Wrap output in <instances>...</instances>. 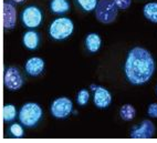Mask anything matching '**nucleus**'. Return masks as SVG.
<instances>
[{
  "label": "nucleus",
  "mask_w": 157,
  "mask_h": 143,
  "mask_svg": "<svg viewBox=\"0 0 157 143\" xmlns=\"http://www.w3.org/2000/svg\"><path fill=\"white\" fill-rule=\"evenodd\" d=\"M94 104L98 109H105L112 102V95L109 90L103 87H96L94 90V98H93Z\"/></svg>",
  "instance_id": "obj_11"
},
{
  "label": "nucleus",
  "mask_w": 157,
  "mask_h": 143,
  "mask_svg": "<svg viewBox=\"0 0 157 143\" xmlns=\"http://www.w3.org/2000/svg\"><path fill=\"white\" fill-rule=\"evenodd\" d=\"M9 1H11V2H13L14 5H21V3L25 2V0H9Z\"/></svg>",
  "instance_id": "obj_23"
},
{
  "label": "nucleus",
  "mask_w": 157,
  "mask_h": 143,
  "mask_svg": "<svg viewBox=\"0 0 157 143\" xmlns=\"http://www.w3.org/2000/svg\"><path fill=\"white\" fill-rule=\"evenodd\" d=\"M155 133V125L149 120H144L140 125L134 126L131 131V137L133 139H149Z\"/></svg>",
  "instance_id": "obj_9"
},
{
  "label": "nucleus",
  "mask_w": 157,
  "mask_h": 143,
  "mask_svg": "<svg viewBox=\"0 0 157 143\" xmlns=\"http://www.w3.org/2000/svg\"><path fill=\"white\" fill-rule=\"evenodd\" d=\"M144 16L151 22H157V2H149L144 6Z\"/></svg>",
  "instance_id": "obj_15"
},
{
  "label": "nucleus",
  "mask_w": 157,
  "mask_h": 143,
  "mask_svg": "<svg viewBox=\"0 0 157 143\" xmlns=\"http://www.w3.org/2000/svg\"><path fill=\"white\" fill-rule=\"evenodd\" d=\"M7 133H8V137H13V139H20V137H23L25 131H23V128L21 126V124L12 123L8 126V129H7Z\"/></svg>",
  "instance_id": "obj_18"
},
{
  "label": "nucleus",
  "mask_w": 157,
  "mask_h": 143,
  "mask_svg": "<svg viewBox=\"0 0 157 143\" xmlns=\"http://www.w3.org/2000/svg\"><path fill=\"white\" fill-rule=\"evenodd\" d=\"M44 60L39 57H32L27 60L25 65V70L30 77H38L44 70Z\"/></svg>",
  "instance_id": "obj_10"
},
{
  "label": "nucleus",
  "mask_w": 157,
  "mask_h": 143,
  "mask_svg": "<svg viewBox=\"0 0 157 143\" xmlns=\"http://www.w3.org/2000/svg\"><path fill=\"white\" fill-rule=\"evenodd\" d=\"M50 10L54 14H64L70 10L69 0H51Z\"/></svg>",
  "instance_id": "obj_14"
},
{
  "label": "nucleus",
  "mask_w": 157,
  "mask_h": 143,
  "mask_svg": "<svg viewBox=\"0 0 157 143\" xmlns=\"http://www.w3.org/2000/svg\"><path fill=\"white\" fill-rule=\"evenodd\" d=\"M89 100H90V92L86 89L80 90L76 94V102H78V105L83 107L89 102Z\"/></svg>",
  "instance_id": "obj_20"
},
{
  "label": "nucleus",
  "mask_w": 157,
  "mask_h": 143,
  "mask_svg": "<svg viewBox=\"0 0 157 143\" xmlns=\"http://www.w3.org/2000/svg\"><path fill=\"white\" fill-rule=\"evenodd\" d=\"M22 43L28 50H36L40 45V36L34 30H28L22 37Z\"/></svg>",
  "instance_id": "obj_12"
},
{
  "label": "nucleus",
  "mask_w": 157,
  "mask_h": 143,
  "mask_svg": "<svg viewBox=\"0 0 157 143\" xmlns=\"http://www.w3.org/2000/svg\"><path fill=\"white\" fill-rule=\"evenodd\" d=\"M17 22V9L11 1L3 2V28L6 30H12Z\"/></svg>",
  "instance_id": "obj_8"
},
{
  "label": "nucleus",
  "mask_w": 157,
  "mask_h": 143,
  "mask_svg": "<svg viewBox=\"0 0 157 143\" xmlns=\"http://www.w3.org/2000/svg\"><path fill=\"white\" fill-rule=\"evenodd\" d=\"M51 114L56 119H65L71 114L73 103L67 97H60L51 104Z\"/></svg>",
  "instance_id": "obj_7"
},
{
  "label": "nucleus",
  "mask_w": 157,
  "mask_h": 143,
  "mask_svg": "<svg viewBox=\"0 0 157 143\" xmlns=\"http://www.w3.org/2000/svg\"><path fill=\"white\" fill-rule=\"evenodd\" d=\"M3 83L9 91H18L21 89L25 83V79L19 68L14 66L7 67L3 74Z\"/></svg>",
  "instance_id": "obj_6"
},
{
  "label": "nucleus",
  "mask_w": 157,
  "mask_h": 143,
  "mask_svg": "<svg viewBox=\"0 0 157 143\" xmlns=\"http://www.w3.org/2000/svg\"><path fill=\"white\" fill-rule=\"evenodd\" d=\"M115 2V5L117 6L118 9H127L129 6H131V3H132V0H113Z\"/></svg>",
  "instance_id": "obj_21"
},
{
  "label": "nucleus",
  "mask_w": 157,
  "mask_h": 143,
  "mask_svg": "<svg viewBox=\"0 0 157 143\" xmlns=\"http://www.w3.org/2000/svg\"><path fill=\"white\" fill-rule=\"evenodd\" d=\"M17 118V109L13 104H6L2 109V119L6 123H10Z\"/></svg>",
  "instance_id": "obj_16"
},
{
  "label": "nucleus",
  "mask_w": 157,
  "mask_h": 143,
  "mask_svg": "<svg viewBox=\"0 0 157 143\" xmlns=\"http://www.w3.org/2000/svg\"><path fill=\"white\" fill-rule=\"evenodd\" d=\"M156 93H157V87H156Z\"/></svg>",
  "instance_id": "obj_24"
},
{
  "label": "nucleus",
  "mask_w": 157,
  "mask_h": 143,
  "mask_svg": "<svg viewBox=\"0 0 157 143\" xmlns=\"http://www.w3.org/2000/svg\"><path fill=\"white\" fill-rule=\"evenodd\" d=\"M118 8L113 0H98L95 8V17L102 23H111L117 17Z\"/></svg>",
  "instance_id": "obj_4"
},
{
  "label": "nucleus",
  "mask_w": 157,
  "mask_h": 143,
  "mask_svg": "<svg viewBox=\"0 0 157 143\" xmlns=\"http://www.w3.org/2000/svg\"><path fill=\"white\" fill-rule=\"evenodd\" d=\"M147 113L151 118H157V103H151L147 109Z\"/></svg>",
  "instance_id": "obj_22"
},
{
  "label": "nucleus",
  "mask_w": 157,
  "mask_h": 143,
  "mask_svg": "<svg viewBox=\"0 0 157 143\" xmlns=\"http://www.w3.org/2000/svg\"><path fill=\"white\" fill-rule=\"evenodd\" d=\"M136 115V110L131 104H124L123 107L120 109V117L124 121H131L135 118Z\"/></svg>",
  "instance_id": "obj_17"
},
{
  "label": "nucleus",
  "mask_w": 157,
  "mask_h": 143,
  "mask_svg": "<svg viewBox=\"0 0 157 143\" xmlns=\"http://www.w3.org/2000/svg\"><path fill=\"white\" fill-rule=\"evenodd\" d=\"M42 108L36 102H28L21 107L19 111V120L27 128H34L42 119Z\"/></svg>",
  "instance_id": "obj_2"
},
{
  "label": "nucleus",
  "mask_w": 157,
  "mask_h": 143,
  "mask_svg": "<svg viewBox=\"0 0 157 143\" xmlns=\"http://www.w3.org/2000/svg\"><path fill=\"white\" fill-rule=\"evenodd\" d=\"M20 20L25 28H38L42 23L43 20L42 10L33 5L27 6L25 8H23V10L20 14Z\"/></svg>",
  "instance_id": "obj_5"
},
{
  "label": "nucleus",
  "mask_w": 157,
  "mask_h": 143,
  "mask_svg": "<svg viewBox=\"0 0 157 143\" xmlns=\"http://www.w3.org/2000/svg\"><path fill=\"white\" fill-rule=\"evenodd\" d=\"M74 23L70 18L61 17L53 20L49 28V34L53 40H64L73 34Z\"/></svg>",
  "instance_id": "obj_3"
},
{
  "label": "nucleus",
  "mask_w": 157,
  "mask_h": 143,
  "mask_svg": "<svg viewBox=\"0 0 157 143\" xmlns=\"http://www.w3.org/2000/svg\"><path fill=\"white\" fill-rule=\"evenodd\" d=\"M124 70L128 82L136 85L144 84L154 73L155 61L148 50L135 47L127 54Z\"/></svg>",
  "instance_id": "obj_1"
},
{
  "label": "nucleus",
  "mask_w": 157,
  "mask_h": 143,
  "mask_svg": "<svg viewBox=\"0 0 157 143\" xmlns=\"http://www.w3.org/2000/svg\"><path fill=\"white\" fill-rule=\"evenodd\" d=\"M102 45L101 37L98 36V34L91 32L86 36L85 38V47H86L87 51H90L91 54H95L100 50Z\"/></svg>",
  "instance_id": "obj_13"
},
{
  "label": "nucleus",
  "mask_w": 157,
  "mask_h": 143,
  "mask_svg": "<svg viewBox=\"0 0 157 143\" xmlns=\"http://www.w3.org/2000/svg\"><path fill=\"white\" fill-rule=\"evenodd\" d=\"M78 6L85 12H91L95 10L98 0H75Z\"/></svg>",
  "instance_id": "obj_19"
}]
</instances>
